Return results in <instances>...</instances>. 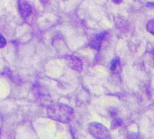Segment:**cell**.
I'll return each instance as SVG.
<instances>
[{"label": "cell", "mask_w": 154, "mask_h": 139, "mask_svg": "<svg viewBox=\"0 0 154 139\" xmlns=\"http://www.w3.org/2000/svg\"><path fill=\"white\" fill-rule=\"evenodd\" d=\"M48 117L60 123H69L74 117V110L71 107L58 103L51 105L47 109Z\"/></svg>", "instance_id": "obj_1"}, {"label": "cell", "mask_w": 154, "mask_h": 139, "mask_svg": "<svg viewBox=\"0 0 154 139\" xmlns=\"http://www.w3.org/2000/svg\"><path fill=\"white\" fill-rule=\"evenodd\" d=\"M88 132L96 138L106 139L110 137L108 129L100 123H90L88 126Z\"/></svg>", "instance_id": "obj_2"}, {"label": "cell", "mask_w": 154, "mask_h": 139, "mask_svg": "<svg viewBox=\"0 0 154 139\" xmlns=\"http://www.w3.org/2000/svg\"><path fill=\"white\" fill-rule=\"evenodd\" d=\"M65 61L70 69H72L76 71H82L83 64H82V62L79 58L73 56V55H68L65 57Z\"/></svg>", "instance_id": "obj_3"}, {"label": "cell", "mask_w": 154, "mask_h": 139, "mask_svg": "<svg viewBox=\"0 0 154 139\" xmlns=\"http://www.w3.org/2000/svg\"><path fill=\"white\" fill-rule=\"evenodd\" d=\"M18 9H19V13L21 14L22 17L23 18H27L31 15L32 8L31 6V5L25 1V0H19L18 2Z\"/></svg>", "instance_id": "obj_4"}, {"label": "cell", "mask_w": 154, "mask_h": 139, "mask_svg": "<svg viewBox=\"0 0 154 139\" xmlns=\"http://www.w3.org/2000/svg\"><path fill=\"white\" fill-rule=\"evenodd\" d=\"M106 33H101L99 34H97L96 36H94L92 38V40L90 41L89 43V45L91 48L95 49V50H100L104 41L106 40Z\"/></svg>", "instance_id": "obj_5"}, {"label": "cell", "mask_w": 154, "mask_h": 139, "mask_svg": "<svg viewBox=\"0 0 154 139\" xmlns=\"http://www.w3.org/2000/svg\"><path fill=\"white\" fill-rule=\"evenodd\" d=\"M110 70L113 73H118L121 71V62L118 58H116L111 62Z\"/></svg>", "instance_id": "obj_6"}, {"label": "cell", "mask_w": 154, "mask_h": 139, "mask_svg": "<svg viewBox=\"0 0 154 139\" xmlns=\"http://www.w3.org/2000/svg\"><path fill=\"white\" fill-rule=\"evenodd\" d=\"M114 118V119H113V122H112V125H111V128H112V129L117 128H119V127L122 126L123 120H122L121 118H117V117H115V118Z\"/></svg>", "instance_id": "obj_7"}, {"label": "cell", "mask_w": 154, "mask_h": 139, "mask_svg": "<svg viewBox=\"0 0 154 139\" xmlns=\"http://www.w3.org/2000/svg\"><path fill=\"white\" fill-rule=\"evenodd\" d=\"M146 29H147V31H148L150 33H152V35H154V19L150 20V21L147 23V24H146Z\"/></svg>", "instance_id": "obj_8"}, {"label": "cell", "mask_w": 154, "mask_h": 139, "mask_svg": "<svg viewBox=\"0 0 154 139\" xmlns=\"http://www.w3.org/2000/svg\"><path fill=\"white\" fill-rule=\"evenodd\" d=\"M5 44H6V41H5V39L4 38V36H3L2 34H0V48L5 47Z\"/></svg>", "instance_id": "obj_9"}, {"label": "cell", "mask_w": 154, "mask_h": 139, "mask_svg": "<svg viewBox=\"0 0 154 139\" xmlns=\"http://www.w3.org/2000/svg\"><path fill=\"white\" fill-rule=\"evenodd\" d=\"M115 4H121L123 0H112Z\"/></svg>", "instance_id": "obj_10"}, {"label": "cell", "mask_w": 154, "mask_h": 139, "mask_svg": "<svg viewBox=\"0 0 154 139\" xmlns=\"http://www.w3.org/2000/svg\"><path fill=\"white\" fill-rule=\"evenodd\" d=\"M152 62H153L154 65V50L152 52Z\"/></svg>", "instance_id": "obj_11"}, {"label": "cell", "mask_w": 154, "mask_h": 139, "mask_svg": "<svg viewBox=\"0 0 154 139\" xmlns=\"http://www.w3.org/2000/svg\"><path fill=\"white\" fill-rule=\"evenodd\" d=\"M147 5H149V6H154V3H152V4H148Z\"/></svg>", "instance_id": "obj_12"}]
</instances>
